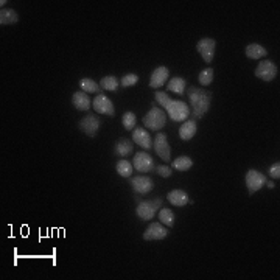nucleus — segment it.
<instances>
[{"label": "nucleus", "instance_id": "obj_1", "mask_svg": "<svg viewBox=\"0 0 280 280\" xmlns=\"http://www.w3.org/2000/svg\"><path fill=\"white\" fill-rule=\"evenodd\" d=\"M154 98L157 103L165 109L173 122H185L187 118L190 117V108L187 106L184 101L172 100L165 92H160V90L154 93Z\"/></svg>", "mask_w": 280, "mask_h": 280}, {"label": "nucleus", "instance_id": "obj_2", "mask_svg": "<svg viewBox=\"0 0 280 280\" xmlns=\"http://www.w3.org/2000/svg\"><path fill=\"white\" fill-rule=\"evenodd\" d=\"M189 100L192 103V117H193V120H198V118H201L209 111L212 93L207 92V90H202V89L192 86L189 89Z\"/></svg>", "mask_w": 280, "mask_h": 280}, {"label": "nucleus", "instance_id": "obj_3", "mask_svg": "<svg viewBox=\"0 0 280 280\" xmlns=\"http://www.w3.org/2000/svg\"><path fill=\"white\" fill-rule=\"evenodd\" d=\"M167 122V115L160 108H152L151 111L143 117V125L147 126L151 131H159L160 128H164Z\"/></svg>", "mask_w": 280, "mask_h": 280}, {"label": "nucleus", "instance_id": "obj_4", "mask_svg": "<svg viewBox=\"0 0 280 280\" xmlns=\"http://www.w3.org/2000/svg\"><path fill=\"white\" fill-rule=\"evenodd\" d=\"M162 206V198H156L152 201H140L137 206V216L143 221H150L152 219V216L156 215V212Z\"/></svg>", "mask_w": 280, "mask_h": 280}, {"label": "nucleus", "instance_id": "obj_5", "mask_svg": "<svg viewBox=\"0 0 280 280\" xmlns=\"http://www.w3.org/2000/svg\"><path fill=\"white\" fill-rule=\"evenodd\" d=\"M132 167L137 170L139 173H150L152 172L154 167V160L148 154V152H135L132 159Z\"/></svg>", "mask_w": 280, "mask_h": 280}, {"label": "nucleus", "instance_id": "obj_6", "mask_svg": "<svg viewBox=\"0 0 280 280\" xmlns=\"http://www.w3.org/2000/svg\"><path fill=\"white\" fill-rule=\"evenodd\" d=\"M152 148L157 152V156L165 160V162H170V159H172V148H170L168 142H167V135L164 132H159L156 135L154 142H152Z\"/></svg>", "mask_w": 280, "mask_h": 280}, {"label": "nucleus", "instance_id": "obj_7", "mask_svg": "<svg viewBox=\"0 0 280 280\" xmlns=\"http://www.w3.org/2000/svg\"><path fill=\"white\" fill-rule=\"evenodd\" d=\"M215 47H216V41L212 39V38H204V39H201L196 44L198 53L202 56V59H204L207 64H210L212 61H214Z\"/></svg>", "mask_w": 280, "mask_h": 280}, {"label": "nucleus", "instance_id": "obj_8", "mask_svg": "<svg viewBox=\"0 0 280 280\" xmlns=\"http://www.w3.org/2000/svg\"><path fill=\"white\" fill-rule=\"evenodd\" d=\"M277 65L273 63V61H269V59H266V61H261L258 65H257V69H256V76L263 81H273L276 76H277Z\"/></svg>", "mask_w": 280, "mask_h": 280}, {"label": "nucleus", "instance_id": "obj_9", "mask_svg": "<svg viewBox=\"0 0 280 280\" xmlns=\"http://www.w3.org/2000/svg\"><path fill=\"white\" fill-rule=\"evenodd\" d=\"M265 184H266L265 174L257 172V170H249V172L246 173V185H248L249 194L258 192Z\"/></svg>", "mask_w": 280, "mask_h": 280}, {"label": "nucleus", "instance_id": "obj_10", "mask_svg": "<svg viewBox=\"0 0 280 280\" xmlns=\"http://www.w3.org/2000/svg\"><path fill=\"white\" fill-rule=\"evenodd\" d=\"M92 106H93V109H95L98 114H103V115L112 117L114 112H115L112 101L109 100L106 95H103V93H98V95L95 97V100L92 101Z\"/></svg>", "mask_w": 280, "mask_h": 280}, {"label": "nucleus", "instance_id": "obj_11", "mask_svg": "<svg viewBox=\"0 0 280 280\" xmlns=\"http://www.w3.org/2000/svg\"><path fill=\"white\" fill-rule=\"evenodd\" d=\"M168 235V229L162 226V223H152L147 227V231L143 232V240L145 241H157L162 240Z\"/></svg>", "mask_w": 280, "mask_h": 280}, {"label": "nucleus", "instance_id": "obj_12", "mask_svg": "<svg viewBox=\"0 0 280 280\" xmlns=\"http://www.w3.org/2000/svg\"><path fill=\"white\" fill-rule=\"evenodd\" d=\"M78 126L83 132H86L87 135H90V137H95L98 132V128H100V120L97 115H86L78 123Z\"/></svg>", "mask_w": 280, "mask_h": 280}, {"label": "nucleus", "instance_id": "obj_13", "mask_svg": "<svg viewBox=\"0 0 280 280\" xmlns=\"http://www.w3.org/2000/svg\"><path fill=\"white\" fill-rule=\"evenodd\" d=\"M132 189L135 190V193H140V194H147L150 190H152V187H154V184H152V181L150 179V177L147 176H135V177H131L129 179Z\"/></svg>", "mask_w": 280, "mask_h": 280}, {"label": "nucleus", "instance_id": "obj_14", "mask_svg": "<svg viewBox=\"0 0 280 280\" xmlns=\"http://www.w3.org/2000/svg\"><path fill=\"white\" fill-rule=\"evenodd\" d=\"M132 140L140 145L143 150H151L152 148V140H151V135L147 129L143 128H134L132 131Z\"/></svg>", "mask_w": 280, "mask_h": 280}, {"label": "nucleus", "instance_id": "obj_15", "mask_svg": "<svg viewBox=\"0 0 280 280\" xmlns=\"http://www.w3.org/2000/svg\"><path fill=\"white\" fill-rule=\"evenodd\" d=\"M168 75H170V70L167 69V67H157V69L151 73V80H150V86L152 89H159L162 87L165 81L168 80Z\"/></svg>", "mask_w": 280, "mask_h": 280}, {"label": "nucleus", "instance_id": "obj_16", "mask_svg": "<svg viewBox=\"0 0 280 280\" xmlns=\"http://www.w3.org/2000/svg\"><path fill=\"white\" fill-rule=\"evenodd\" d=\"M167 201L172 202L173 206L182 207V206H185V204H189L190 198H189V194H187L184 190L176 189V190H172V192L167 194Z\"/></svg>", "mask_w": 280, "mask_h": 280}, {"label": "nucleus", "instance_id": "obj_17", "mask_svg": "<svg viewBox=\"0 0 280 280\" xmlns=\"http://www.w3.org/2000/svg\"><path fill=\"white\" fill-rule=\"evenodd\" d=\"M72 103L76 109H78V111H89L90 109V98H89L87 93L83 92V90H78V92L73 93Z\"/></svg>", "mask_w": 280, "mask_h": 280}, {"label": "nucleus", "instance_id": "obj_18", "mask_svg": "<svg viewBox=\"0 0 280 280\" xmlns=\"http://www.w3.org/2000/svg\"><path fill=\"white\" fill-rule=\"evenodd\" d=\"M196 134V120H185L184 125L179 128V137L182 140H190Z\"/></svg>", "mask_w": 280, "mask_h": 280}, {"label": "nucleus", "instance_id": "obj_19", "mask_svg": "<svg viewBox=\"0 0 280 280\" xmlns=\"http://www.w3.org/2000/svg\"><path fill=\"white\" fill-rule=\"evenodd\" d=\"M132 148H134V143L128 139H120L117 143H115V154L122 156V157H126L129 156L132 152Z\"/></svg>", "mask_w": 280, "mask_h": 280}, {"label": "nucleus", "instance_id": "obj_20", "mask_svg": "<svg viewBox=\"0 0 280 280\" xmlns=\"http://www.w3.org/2000/svg\"><path fill=\"white\" fill-rule=\"evenodd\" d=\"M266 55H268L266 48L258 44H251L246 47V56L249 59H260V58H265Z\"/></svg>", "mask_w": 280, "mask_h": 280}, {"label": "nucleus", "instance_id": "obj_21", "mask_svg": "<svg viewBox=\"0 0 280 280\" xmlns=\"http://www.w3.org/2000/svg\"><path fill=\"white\" fill-rule=\"evenodd\" d=\"M185 86H187V83H185L184 78H181V76H174V78L170 80L167 89L172 90V92L179 93V95H182V93L185 92Z\"/></svg>", "mask_w": 280, "mask_h": 280}, {"label": "nucleus", "instance_id": "obj_22", "mask_svg": "<svg viewBox=\"0 0 280 280\" xmlns=\"http://www.w3.org/2000/svg\"><path fill=\"white\" fill-rule=\"evenodd\" d=\"M19 21V16L14 10H2L0 11V23L2 25H13Z\"/></svg>", "mask_w": 280, "mask_h": 280}, {"label": "nucleus", "instance_id": "obj_23", "mask_svg": "<svg viewBox=\"0 0 280 280\" xmlns=\"http://www.w3.org/2000/svg\"><path fill=\"white\" fill-rule=\"evenodd\" d=\"M132 164L129 162V160H126V159H122V160H118L117 162V173L120 174L122 177H131L132 174Z\"/></svg>", "mask_w": 280, "mask_h": 280}, {"label": "nucleus", "instance_id": "obj_24", "mask_svg": "<svg viewBox=\"0 0 280 280\" xmlns=\"http://www.w3.org/2000/svg\"><path fill=\"white\" fill-rule=\"evenodd\" d=\"M80 89L86 93H98L100 92V84L95 83L90 78H83L80 81Z\"/></svg>", "mask_w": 280, "mask_h": 280}, {"label": "nucleus", "instance_id": "obj_25", "mask_svg": "<svg viewBox=\"0 0 280 280\" xmlns=\"http://www.w3.org/2000/svg\"><path fill=\"white\" fill-rule=\"evenodd\" d=\"M173 167L176 170H179V172H187V170H190L193 167V160L189 156H181L176 160H173Z\"/></svg>", "mask_w": 280, "mask_h": 280}, {"label": "nucleus", "instance_id": "obj_26", "mask_svg": "<svg viewBox=\"0 0 280 280\" xmlns=\"http://www.w3.org/2000/svg\"><path fill=\"white\" fill-rule=\"evenodd\" d=\"M118 80L115 78V76H112V75H109V76H105L103 80H101V83H100V86H101V89L103 90H111V92H115L117 89H118Z\"/></svg>", "mask_w": 280, "mask_h": 280}, {"label": "nucleus", "instance_id": "obj_27", "mask_svg": "<svg viewBox=\"0 0 280 280\" xmlns=\"http://www.w3.org/2000/svg\"><path fill=\"white\" fill-rule=\"evenodd\" d=\"M159 219L160 223L165 224L167 227H173L174 224V214L170 209H162L159 212Z\"/></svg>", "mask_w": 280, "mask_h": 280}, {"label": "nucleus", "instance_id": "obj_28", "mask_svg": "<svg viewBox=\"0 0 280 280\" xmlns=\"http://www.w3.org/2000/svg\"><path fill=\"white\" fill-rule=\"evenodd\" d=\"M198 80H199V83L202 84V86H209V84H212V81H214V69H212V67L204 69L199 73Z\"/></svg>", "mask_w": 280, "mask_h": 280}, {"label": "nucleus", "instance_id": "obj_29", "mask_svg": "<svg viewBox=\"0 0 280 280\" xmlns=\"http://www.w3.org/2000/svg\"><path fill=\"white\" fill-rule=\"evenodd\" d=\"M122 122H123V126H125V129H134L135 128V123H137V118H135L134 112H125L123 114V118H122Z\"/></svg>", "mask_w": 280, "mask_h": 280}, {"label": "nucleus", "instance_id": "obj_30", "mask_svg": "<svg viewBox=\"0 0 280 280\" xmlns=\"http://www.w3.org/2000/svg\"><path fill=\"white\" fill-rule=\"evenodd\" d=\"M137 81H139V76L135 75V73H128V75H125L123 78H122V81H120V84L123 87H131V86H134V84H137Z\"/></svg>", "mask_w": 280, "mask_h": 280}, {"label": "nucleus", "instance_id": "obj_31", "mask_svg": "<svg viewBox=\"0 0 280 280\" xmlns=\"http://www.w3.org/2000/svg\"><path fill=\"white\" fill-rule=\"evenodd\" d=\"M154 170H156V173L160 174L162 177H170V176H172V168H170L168 165H157Z\"/></svg>", "mask_w": 280, "mask_h": 280}, {"label": "nucleus", "instance_id": "obj_32", "mask_svg": "<svg viewBox=\"0 0 280 280\" xmlns=\"http://www.w3.org/2000/svg\"><path fill=\"white\" fill-rule=\"evenodd\" d=\"M269 176L273 177V179H279L280 177V164H274V165H271L269 168Z\"/></svg>", "mask_w": 280, "mask_h": 280}, {"label": "nucleus", "instance_id": "obj_33", "mask_svg": "<svg viewBox=\"0 0 280 280\" xmlns=\"http://www.w3.org/2000/svg\"><path fill=\"white\" fill-rule=\"evenodd\" d=\"M266 185L269 187V189H274V182H273V181H269V182H266Z\"/></svg>", "mask_w": 280, "mask_h": 280}]
</instances>
